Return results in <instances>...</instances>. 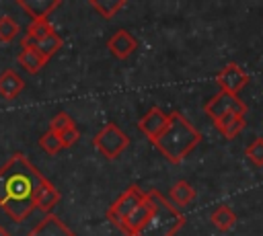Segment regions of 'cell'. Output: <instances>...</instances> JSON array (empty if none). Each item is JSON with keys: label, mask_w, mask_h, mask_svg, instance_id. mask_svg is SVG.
Returning a JSON list of instances; mask_svg holds the SVG:
<instances>
[{"label": "cell", "mask_w": 263, "mask_h": 236, "mask_svg": "<svg viewBox=\"0 0 263 236\" xmlns=\"http://www.w3.org/2000/svg\"><path fill=\"white\" fill-rule=\"evenodd\" d=\"M43 179L25 154L14 152L0 166V207L14 222H23L35 209V191Z\"/></svg>", "instance_id": "obj_1"}, {"label": "cell", "mask_w": 263, "mask_h": 236, "mask_svg": "<svg viewBox=\"0 0 263 236\" xmlns=\"http://www.w3.org/2000/svg\"><path fill=\"white\" fill-rule=\"evenodd\" d=\"M199 142H201V131L195 125H191L179 111H171L166 129L160 133L154 146L168 162L179 164Z\"/></svg>", "instance_id": "obj_2"}, {"label": "cell", "mask_w": 263, "mask_h": 236, "mask_svg": "<svg viewBox=\"0 0 263 236\" xmlns=\"http://www.w3.org/2000/svg\"><path fill=\"white\" fill-rule=\"evenodd\" d=\"M146 197L150 201V215L138 236H175L185 226V215L156 189L146 191Z\"/></svg>", "instance_id": "obj_3"}, {"label": "cell", "mask_w": 263, "mask_h": 236, "mask_svg": "<svg viewBox=\"0 0 263 236\" xmlns=\"http://www.w3.org/2000/svg\"><path fill=\"white\" fill-rule=\"evenodd\" d=\"M92 146H95L107 160H115V158L121 156V152L129 146V135H127L119 125L107 123L105 127H101V131L95 133Z\"/></svg>", "instance_id": "obj_4"}, {"label": "cell", "mask_w": 263, "mask_h": 236, "mask_svg": "<svg viewBox=\"0 0 263 236\" xmlns=\"http://www.w3.org/2000/svg\"><path fill=\"white\" fill-rule=\"evenodd\" d=\"M146 193L138 187V185H129L109 207H107V218L111 224H115L117 228H121V224L125 222V218L144 201Z\"/></svg>", "instance_id": "obj_5"}, {"label": "cell", "mask_w": 263, "mask_h": 236, "mask_svg": "<svg viewBox=\"0 0 263 236\" xmlns=\"http://www.w3.org/2000/svg\"><path fill=\"white\" fill-rule=\"evenodd\" d=\"M203 111L212 117V121L228 115V113H240L245 115L247 113V103L242 99H238V94H230V92H218L214 94L205 105H203Z\"/></svg>", "instance_id": "obj_6"}, {"label": "cell", "mask_w": 263, "mask_h": 236, "mask_svg": "<svg viewBox=\"0 0 263 236\" xmlns=\"http://www.w3.org/2000/svg\"><path fill=\"white\" fill-rule=\"evenodd\" d=\"M249 80H251L249 74H247L245 68L238 66L236 62L226 64V66L218 72V76H216V82H218L220 90H222V92H230V94H238V92L249 84Z\"/></svg>", "instance_id": "obj_7"}, {"label": "cell", "mask_w": 263, "mask_h": 236, "mask_svg": "<svg viewBox=\"0 0 263 236\" xmlns=\"http://www.w3.org/2000/svg\"><path fill=\"white\" fill-rule=\"evenodd\" d=\"M166 123H168V113H164L160 107H152L148 109L146 115L138 119V129L154 144L160 137V133L166 129Z\"/></svg>", "instance_id": "obj_8"}, {"label": "cell", "mask_w": 263, "mask_h": 236, "mask_svg": "<svg viewBox=\"0 0 263 236\" xmlns=\"http://www.w3.org/2000/svg\"><path fill=\"white\" fill-rule=\"evenodd\" d=\"M107 49H109L117 60H127V57L138 49V39H136L129 31L119 29V31H115V33L109 37Z\"/></svg>", "instance_id": "obj_9"}, {"label": "cell", "mask_w": 263, "mask_h": 236, "mask_svg": "<svg viewBox=\"0 0 263 236\" xmlns=\"http://www.w3.org/2000/svg\"><path fill=\"white\" fill-rule=\"evenodd\" d=\"M29 236H76L55 213H47L31 232Z\"/></svg>", "instance_id": "obj_10"}, {"label": "cell", "mask_w": 263, "mask_h": 236, "mask_svg": "<svg viewBox=\"0 0 263 236\" xmlns=\"http://www.w3.org/2000/svg\"><path fill=\"white\" fill-rule=\"evenodd\" d=\"M148 215H150V201H148V197H144V201L125 218V222L121 224V234L123 236H138V232H140V228L144 226V222L148 220Z\"/></svg>", "instance_id": "obj_11"}, {"label": "cell", "mask_w": 263, "mask_h": 236, "mask_svg": "<svg viewBox=\"0 0 263 236\" xmlns=\"http://www.w3.org/2000/svg\"><path fill=\"white\" fill-rule=\"evenodd\" d=\"M60 4V0H18V6L31 16V21L47 18Z\"/></svg>", "instance_id": "obj_12"}, {"label": "cell", "mask_w": 263, "mask_h": 236, "mask_svg": "<svg viewBox=\"0 0 263 236\" xmlns=\"http://www.w3.org/2000/svg\"><path fill=\"white\" fill-rule=\"evenodd\" d=\"M214 123H216V129L220 131L222 137L232 140V137H236V135L245 129L247 119H245V115H240V113H228V115L216 119Z\"/></svg>", "instance_id": "obj_13"}, {"label": "cell", "mask_w": 263, "mask_h": 236, "mask_svg": "<svg viewBox=\"0 0 263 236\" xmlns=\"http://www.w3.org/2000/svg\"><path fill=\"white\" fill-rule=\"evenodd\" d=\"M25 88V80L16 74V70L12 68H6L2 74H0V96L4 99H14L21 94V90Z\"/></svg>", "instance_id": "obj_14"}, {"label": "cell", "mask_w": 263, "mask_h": 236, "mask_svg": "<svg viewBox=\"0 0 263 236\" xmlns=\"http://www.w3.org/2000/svg\"><path fill=\"white\" fill-rule=\"evenodd\" d=\"M60 191L47 181V179H43L41 181V185L37 187V191H35V207L37 209H41V211H49L58 201H60Z\"/></svg>", "instance_id": "obj_15"}, {"label": "cell", "mask_w": 263, "mask_h": 236, "mask_svg": "<svg viewBox=\"0 0 263 236\" xmlns=\"http://www.w3.org/2000/svg\"><path fill=\"white\" fill-rule=\"evenodd\" d=\"M16 62H18V66H23L29 74H37V72L47 64V60H45L37 49H21L18 55H16Z\"/></svg>", "instance_id": "obj_16"}, {"label": "cell", "mask_w": 263, "mask_h": 236, "mask_svg": "<svg viewBox=\"0 0 263 236\" xmlns=\"http://www.w3.org/2000/svg\"><path fill=\"white\" fill-rule=\"evenodd\" d=\"M210 220H212V224H214L218 230L228 232V230L236 224V213L232 211L230 205H218V207L210 213Z\"/></svg>", "instance_id": "obj_17"}, {"label": "cell", "mask_w": 263, "mask_h": 236, "mask_svg": "<svg viewBox=\"0 0 263 236\" xmlns=\"http://www.w3.org/2000/svg\"><path fill=\"white\" fill-rule=\"evenodd\" d=\"M168 197H171L177 205L185 207V205H189V203L195 199V189H193L187 181H177V183L168 189Z\"/></svg>", "instance_id": "obj_18"}, {"label": "cell", "mask_w": 263, "mask_h": 236, "mask_svg": "<svg viewBox=\"0 0 263 236\" xmlns=\"http://www.w3.org/2000/svg\"><path fill=\"white\" fill-rule=\"evenodd\" d=\"M88 6L97 10L103 18H113L117 10L125 6V0H88Z\"/></svg>", "instance_id": "obj_19"}, {"label": "cell", "mask_w": 263, "mask_h": 236, "mask_svg": "<svg viewBox=\"0 0 263 236\" xmlns=\"http://www.w3.org/2000/svg\"><path fill=\"white\" fill-rule=\"evenodd\" d=\"M62 45H64V39H62L58 33H51V35H47V37L39 39V41L35 43V47H33V49H37L45 60H49L58 49H62Z\"/></svg>", "instance_id": "obj_20"}, {"label": "cell", "mask_w": 263, "mask_h": 236, "mask_svg": "<svg viewBox=\"0 0 263 236\" xmlns=\"http://www.w3.org/2000/svg\"><path fill=\"white\" fill-rule=\"evenodd\" d=\"M18 33H21V27L12 16H0V41L2 43L14 41Z\"/></svg>", "instance_id": "obj_21"}, {"label": "cell", "mask_w": 263, "mask_h": 236, "mask_svg": "<svg viewBox=\"0 0 263 236\" xmlns=\"http://www.w3.org/2000/svg\"><path fill=\"white\" fill-rule=\"evenodd\" d=\"M51 33H55V29L51 27V23H49L47 18L31 21V25L27 27V35H31L35 41H39V39H43V37H47V35H51Z\"/></svg>", "instance_id": "obj_22"}, {"label": "cell", "mask_w": 263, "mask_h": 236, "mask_svg": "<svg viewBox=\"0 0 263 236\" xmlns=\"http://www.w3.org/2000/svg\"><path fill=\"white\" fill-rule=\"evenodd\" d=\"M39 146L49 154V156H53V154H58L64 146H62V142H60V135L55 133V131H51V129H47L41 137H39Z\"/></svg>", "instance_id": "obj_23"}, {"label": "cell", "mask_w": 263, "mask_h": 236, "mask_svg": "<svg viewBox=\"0 0 263 236\" xmlns=\"http://www.w3.org/2000/svg\"><path fill=\"white\" fill-rule=\"evenodd\" d=\"M245 156H247L255 166H263V137H255V140L247 146Z\"/></svg>", "instance_id": "obj_24"}, {"label": "cell", "mask_w": 263, "mask_h": 236, "mask_svg": "<svg viewBox=\"0 0 263 236\" xmlns=\"http://www.w3.org/2000/svg\"><path fill=\"white\" fill-rule=\"evenodd\" d=\"M72 125H76V123H74V119H72L66 111L55 113V115L51 117V121H49V129L55 131V133H60V131H64L66 127H72Z\"/></svg>", "instance_id": "obj_25"}, {"label": "cell", "mask_w": 263, "mask_h": 236, "mask_svg": "<svg viewBox=\"0 0 263 236\" xmlns=\"http://www.w3.org/2000/svg\"><path fill=\"white\" fill-rule=\"evenodd\" d=\"M58 135H60V142H62V146H64V148H70V146H74V144L80 140V131H78V127H76V125L66 127V129H64V131H60Z\"/></svg>", "instance_id": "obj_26"}, {"label": "cell", "mask_w": 263, "mask_h": 236, "mask_svg": "<svg viewBox=\"0 0 263 236\" xmlns=\"http://www.w3.org/2000/svg\"><path fill=\"white\" fill-rule=\"evenodd\" d=\"M0 236H12V234H10V232H8L4 226H0Z\"/></svg>", "instance_id": "obj_27"}]
</instances>
